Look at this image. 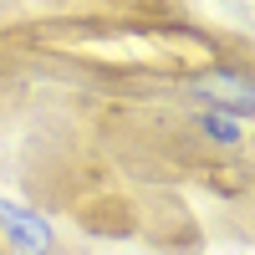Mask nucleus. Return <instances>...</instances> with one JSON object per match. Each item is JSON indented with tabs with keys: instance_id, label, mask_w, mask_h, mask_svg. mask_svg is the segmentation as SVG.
Masks as SVG:
<instances>
[{
	"instance_id": "2",
	"label": "nucleus",
	"mask_w": 255,
	"mask_h": 255,
	"mask_svg": "<svg viewBox=\"0 0 255 255\" xmlns=\"http://www.w3.org/2000/svg\"><path fill=\"white\" fill-rule=\"evenodd\" d=\"M199 123H204V133L220 138V143H240V128H245V118H230V113H204Z\"/></svg>"
},
{
	"instance_id": "1",
	"label": "nucleus",
	"mask_w": 255,
	"mask_h": 255,
	"mask_svg": "<svg viewBox=\"0 0 255 255\" xmlns=\"http://www.w3.org/2000/svg\"><path fill=\"white\" fill-rule=\"evenodd\" d=\"M0 225L10 230V240H15L20 250L46 255V245H51V230H46V220H36V215H26V209H15V204H5V199H0Z\"/></svg>"
}]
</instances>
